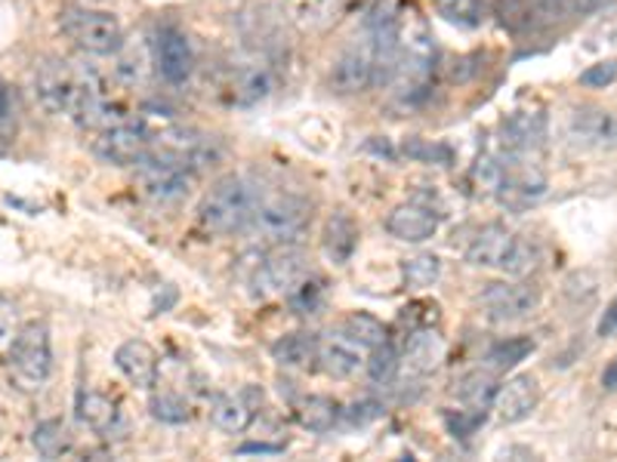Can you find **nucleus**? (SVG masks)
<instances>
[{
    "label": "nucleus",
    "mask_w": 617,
    "mask_h": 462,
    "mask_svg": "<svg viewBox=\"0 0 617 462\" xmlns=\"http://www.w3.org/2000/svg\"><path fill=\"white\" fill-rule=\"evenodd\" d=\"M340 416H344V410L328 394H309V398H302L300 408H297V420H300L302 429L318 432V435L330 432L340 422Z\"/></svg>",
    "instance_id": "obj_26"
},
{
    "label": "nucleus",
    "mask_w": 617,
    "mask_h": 462,
    "mask_svg": "<svg viewBox=\"0 0 617 462\" xmlns=\"http://www.w3.org/2000/svg\"><path fill=\"white\" fill-rule=\"evenodd\" d=\"M10 380L19 392H41L53 373V345L47 324H28L10 345Z\"/></svg>",
    "instance_id": "obj_4"
},
{
    "label": "nucleus",
    "mask_w": 617,
    "mask_h": 462,
    "mask_svg": "<svg viewBox=\"0 0 617 462\" xmlns=\"http://www.w3.org/2000/svg\"><path fill=\"white\" fill-rule=\"evenodd\" d=\"M309 219H312L309 204L300 198H272V201H260L245 231L257 244H293L309 229Z\"/></svg>",
    "instance_id": "obj_5"
},
{
    "label": "nucleus",
    "mask_w": 617,
    "mask_h": 462,
    "mask_svg": "<svg viewBox=\"0 0 617 462\" xmlns=\"http://www.w3.org/2000/svg\"><path fill=\"white\" fill-rule=\"evenodd\" d=\"M78 90H81V69H74L66 59H43L34 69V93L43 111L50 114H71Z\"/></svg>",
    "instance_id": "obj_9"
},
{
    "label": "nucleus",
    "mask_w": 617,
    "mask_h": 462,
    "mask_svg": "<svg viewBox=\"0 0 617 462\" xmlns=\"http://www.w3.org/2000/svg\"><path fill=\"white\" fill-rule=\"evenodd\" d=\"M441 358H445V340L432 327H417V330H411V340L405 342V354H401L398 370L411 380H424L429 373H436Z\"/></svg>",
    "instance_id": "obj_17"
},
{
    "label": "nucleus",
    "mask_w": 617,
    "mask_h": 462,
    "mask_svg": "<svg viewBox=\"0 0 617 462\" xmlns=\"http://www.w3.org/2000/svg\"><path fill=\"white\" fill-rule=\"evenodd\" d=\"M257 207H260V194L247 179L226 177L207 191V198L198 207V222L210 234H232V231H245Z\"/></svg>",
    "instance_id": "obj_3"
},
{
    "label": "nucleus",
    "mask_w": 617,
    "mask_h": 462,
    "mask_svg": "<svg viewBox=\"0 0 617 462\" xmlns=\"http://www.w3.org/2000/svg\"><path fill=\"white\" fill-rule=\"evenodd\" d=\"M118 78L123 83H139L146 78V71H149V56L146 50H130V53L121 56V62H118Z\"/></svg>",
    "instance_id": "obj_40"
},
{
    "label": "nucleus",
    "mask_w": 617,
    "mask_h": 462,
    "mask_svg": "<svg viewBox=\"0 0 617 462\" xmlns=\"http://www.w3.org/2000/svg\"><path fill=\"white\" fill-rule=\"evenodd\" d=\"M93 151H97L99 161L115 163V167H133L151 154V139L139 123H115L99 133Z\"/></svg>",
    "instance_id": "obj_11"
},
{
    "label": "nucleus",
    "mask_w": 617,
    "mask_h": 462,
    "mask_svg": "<svg viewBox=\"0 0 617 462\" xmlns=\"http://www.w3.org/2000/svg\"><path fill=\"white\" fill-rule=\"evenodd\" d=\"M346 416H349L352 425H365L368 420H377V416H380V404L361 401V404H352V410H346Z\"/></svg>",
    "instance_id": "obj_45"
},
{
    "label": "nucleus",
    "mask_w": 617,
    "mask_h": 462,
    "mask_svg": "<svg viewBox=\"0 0 617 462\" xmlns=\"http://www.w3.org/2000/svg\"><path fill=\"white\" fill-rule=\"evenodd\" d=\"M436 71V43L429 38V31L420 19L401 22L398 19V66L392 83L398 87V96L405 102H420L429 93Z\"/></svg>",
    "instance_id": "obj_1"
},
{
    "label": "nucleus",
    "mask_w": 617,
    "mask_h": 462,
    "mask_svg": "<svg viewBox=\"0 0 617 462\" xmlns=\"http://www.w3.org/2000/svg\"><path fill=\"white\" fill-rule=\"evenodd\" d=\"M149 410L155 420L170 422V425H179V422L189 420V404L173 392H155L149 401Z\"/></svg>",
    "instance_id": "obj_37"
},
{
    "label": "nucleus",
    "mask_w": 617,
    "mask_h": 462,
    "mask_svg": "<svg viewBox=\"0 0 617 462\" xmlns=\"http://www.w3.org/2000/svg\"><path fill=\"white\" fill-rule=\"evenodd\" d=\"M436 13L457 28H479L485 22V0H432Z\"/></svg>",
    "instance_id": "obj_32"
},
{
    "label": "nucleus",
    "mask_w": 617,
    "mask_h": 462,
    "mask_svg": "<svg viewBox=\"0 0 617 462\" xmlns=\"http://www.w3.org/2000/svg\"><path fill=\"white\" fill-rule=\"evenodd\" d=\"M439 225L441 213H436L429 204H420V201L398 204L386 219V231L405 244H424L429 238H436Z\"/></svg>",
    "instance_id": "obj_15"
},
{
    "label": "nucleus",
    "mask_w": 617,
    "mask_h": 462,
    "mask_svg": "<svg viewBox=\"0 0 617 462\" xmlns=\"http://www.w3.org/2000/svg\"><path fill=\"white\" fill-rule=\"evenodd\" d=\"M358 345H352L349 340H334L328 345H318V364L321 370L334 376V380H344L349 373H356V368L361 364V358L356 352Z\"/></svg>",
    "instance_id": "obj_29"
},
{
    "label": "nucleus",
    "mask_w": 617,
    "mask_h": 462,
    "mask_svg": "<svg viewBox=\"0 0 617 462\" xmlns=\"http://www.w3.org/2000/svg\"><path fill=\"white\" fill-rule=\"evenodd\" d=\"M62 34L81 47L83 53L111 56L123 47V28L111 13H99L90 7H74L59 16Z\"/></svg>",
    "instance_id": "obj_6"
},
{
    "label": "nucleus",
    "mask_w": 617,
    "mask_h": 462,
    "mask_svg": "<svg viewBox=\"0 0 617 462\" xmlns=\"http://www.w3.org/2000/svg\"><path fill=\"white\" fill-rule=\"evenodd\" d=\"M401 154L405 158H411V161H420V163H441V167H448L454 161V151L451 145H445V142H432V139H408L405 145H401Z\"/></svg>",
    "instance_id": "obj_35"
},
{
    "label": "nucleus",
    "mask_w": 617,
    "mask_h": 462,
    "mask_svg": "<svg viewBox=\"0 0 617 462\" xmlns=\"http://www.w3.org/2000/svg\"><path fill=\"white\" fill-rule=\"evenodd\" d=\"M398 364H401V358H398V352L389 345V342H384V345H377V349H370V361H368V376L374 382H380V385H386V382H392L398 376Z\"/></svg>",
    "instance_id": "obj_36"
},
{
    "label": "nucleus",
    "mask_w": 617,
    "mask_h": 462,
    "mask_svg": "<svg viewBox=\"0 0 617 462\" xmlns=\"http://www.w3.org/2000/svg\"><path fill=\"white\" fill-rule=\"evenodd\" d=\"M386 337H389L386 327L374 314L356 312L344 321V340H349L358 349H377V345H384Z\"/></svg>",
    "instance_id": "obj_31"
},
{
    "label": "nucleus",
    "mask_w": 617,
    "mask_h": 462,
    "mask_svg": "<svg viewBox=\"0 0 617 462\" xmlns=\"http://www.w3.org/2000/svg\"><path fill=\"white\" fill-rule=\"evenodd\" d=\"M467 262L476 269H497L512 278H525L537 269L540 250L504 225H485L469 244Z\"/></svg>",
    "instance_id": "obj_2"
},
{
    "label": "nucleus",
    "mask_w": 617,
    "mask_h": 462,
    "mask_svg": "<svg viewBox=\"0 0 617 462\" xmlns=\"http://www.w3.org/2000/svg\"><path fill=\"white\" fill-rule=\"evenodd\" d=\"M115 364L121 370L130 385L137 389H155L158 385V354L149 342L142 340H127L118 345L115 352Z\"/></svg>",
    "instance_id": "obj_20"
},
{
    "label": "nucleus",
    "mask_w": 617,
    "mask_h": 462,
    "mask_svg": "<svg viewBox=\"0 0 617 462\" xmlns=\"http://www.w3.org/2000/svg\"><path fill=\"white\" fill-rule=\"evenodd\" d=\"M155 62L158 71L165 74V81L186 83L192 74V47L186 41V34H179L177 28H161L158 41H155Z\"/></svg>",
    "instance_id": "obj_19"
},
{
    "label": "nucleus",
    "mask_w": 617,
    "mask_h": 462,
    "mask_svg": "<svg viewBox=\"0 0 617 462\" xmlns=\"http://www.w3.org/2000/svg\"><path fill=\"white\" fill-rule=\"evenodd\" d=\"M405 284L414 287V290H426V287H432L436 281L441 278V259L432 257V253H420V257H414L405 262Z\"/></svg>",
    "instance_id": "obj_34"
},
{
    "label": "nucleus",
    "mask_w": 617,
    "mask_h": 462,
    "mask_svg": "<svg viewBox=\"0 0 617 462\" xmlns=\"http://www.w3.org/2000/svg\"><path fill=\"white\" fill-rule=\"evenodd\" d=\"M16 337H19V312L13 302L0 297V352H10Z\"/></svg>",
    "instance_id": "obj_41"
},
{
    "label": "nucleus",
    "mask_w": 617,
    "mask_h": 462,
    "mask_svg": "<svg viewBox=\"0 0 617 462\" xmlns=\"http://www.w3.org/2000/svg\"><path fill=\"white\" fill-rule=\"evenodd\" d=\"M617 333V297L608 302V309L599 318V337H615Z\"/></svg>",
    "instance_id": "obj_46"
},
{
    "label": "nucleus",
    "mask_w": 617,
    "mask_h": 462,
    "mask_svg": "<svg viewBox=\"0 0 617 462\" xmlns=\"http://www.w3.org/2000/svg\"><path fill=\"white\" fill-rule=\"evenodd\" d=\"M481 305H485V312H488L491 321L512 324V321L528 318L540 305V290L535 284H521V281H512V284L500 281V284L485 287Z\"/></svg>",
    "instance_id": "obj_12"
},
{
    "label": "nucleus",
    "mask_w": 617,
    "mask_h": 462,
    "mask_svg": "<svg viewBox=\"0 0 617 462\" xmlns=\"http://www.w3.org/2000/svg\"><path fill=\"white\" fill-rule=\"evenodd\" d=\"M457 398L464 410H476V413H488V408L497 398V382H494L491 373H481V370H472L464 380L457 382Z\"/></svg>",
    "instance_id": "obj_27"
},
{
    "label": "nucleus",
    "mask_w": 617,
    "mask_h": 462,
    "mask_svg": "<svg viewBox=\"0 0 617 462\" xmlns=\"http://www.w3.org/2000/svg\"><path fill=\"white\" fill-rule=\"evenodd\" d=\"M544 137H547V121L540 114H528V111H519L512 114L507 123H504V151L507 154H516V158H528L531 151H537L544 145Z\"/></svg>",
    "instance_id": "obj_21"
},
{
    "label": "nucleus",
    "mask_w": 617,
    "mask_h": 462,
    "mask_svg": "<svg viewBox=\"0 0 617 462\" xmlns=\"http://www.w3.org/2000/svg\"><path fill=\"white\" fill-rule=\"evenodd\" d=\"M374 74H377V62H374V47L365 38L356 47H349L330 69V90L340 96L365 93L374 87Z\"/></svg>",
    "instance_id": "obj_13"
},
{
    "label": "nucleus",
    "mask_w": 617,
    "mask_h": 462,
    "mask_svg": "<svg viewBox=\"0 0 617 462\" xmlns=\"http://www.w3.org/2000/svg\"><path fill=\"white\" fill-rule=\"evenodd\" d=\"M285 10L290 22L302 31H321L344 10V0H285Z\"/></svg>",
    "instance_id": "obj_23"
},
{
    "label": "nucleus",
    "mask_w": 617,
    "mask_h": 462,
    "mask_svg": "<svg viewBox=\"0 0 617 462\" xmlns=\"http://www.w3.org/2000/svg\"><path fill=\"white\" fill-rule=\"evenodd\" d=\"M568 137L584 149H615L617 145V114L599 106L575 109L568 121Z\"/></svg>",
    "instance_id": "obj_14"
},
{
    "label": "nucleus",
    "mask_w": 617,
    "mask_h": 462,
    "mask_svg": "<svg viewBox=\"0 0 617 462\" xmlns=\"http://www.w3.org/2000/svg\"><path fill=\"white\" fill-rule=\"evenodd\" d=\"M257 404H262V392L247 385L238 394H217L210 404V422L226 435H241L257 416Z\"/></svg>",
    "instance_id": "obj_16"
},
{
    "label": "nucleus",
    "mask_w": 617,
    "mask_h": 462,
    "mask_svg": "<svg viewBox=\"0 0 617 462\" xmlns=\"http://www.w3.org/2000/svg\"><path fill=\"white\" fill-rule=\"evenodd\" d=\"M16 133V96L7 83L0 81V139H10Z\"/></svg>",
    "instance_id": "obj_43"
},
{
    "label": "nucleus",
    "mask_w": 617,
    "mask_h": 462,
    "mask_svg": "<svg viewBox=\"0 0 617 462\" xmlns=\"http://www.w3.org/2000/svg\"><path fill=\"white\" fill-rule=\"evenodd\" d=\"M281 444H245L241 453H281Z\"/></svg>",
    "instance_id": "obj_49"
},
{
    "label": "nucleus",
    "mask_w": 617,
    "mask_h": 462,
    "mask_svg": "<svg viewBox=\"0 0 617 462\" xmlns=\"http://www.w3.org/2000/svg\"><path fill=\"white\" fill-rule=\"evenodd\" d=\"M535 352V340L528 337H516V340H500L494 342L488 352V368L491 370H512L519 361H525L528 354Z\"/></svg>",
    "instance_id": "obj_33"
},
{
    "label": "nucleus",
    "mask_w": 617,
    "mask_h": 462,
    "mask_svg": "<svg viewBox=\"0 0 617 462\" xmlns=\"http://www.w3.org/2000/svg\"><path fill=\"white\" fill-rule=\"evenodd\" d=\"M377 3H380V0H344V7H358V10H365V13H370Z\"/></svg>",
    "instance_id": "obj_50"
},
{
    "label": "nucleus",
    "mask_w": 617,
    "mask_h": 462,
    "mask_svg": "<svg viewBox=\"0 0 617 462\" xmlns=\"http://www.w3.org/2000/svg\"><path fill=\"white\" fill-rule=\"evenodd\" d=\"M81 7H97V3H106V0H78Z\"/></svg>",
    "instance_id": "obj_51"
},
{
    "label": "nucleus",
    "mask_w": 617,
    "mask_h": 462,
    "mask_svg": "<svg viewBox=\"0 0 617 462\" xmlns=\"http://www.w3.org/2000/svg\"><path fill=\"white\" fill-rule=\"evenodd\" d=\"M272 71L266 69V66H257V62L235 71L232 83H229L232 99L235 102H241V106H253V102L266 99V96L272 93Z\"/></svg>",
    "instance_id": "obj_24"
},
{
    "label": "nucleus",
    "mask_w": 617,
    "mask_h": 462,
    "mask_svg": "<svg viewBox=\"0 0 617 462\" xmlns=\"http://www.w3.org/2000/svg\"><path fill=\"white\" fill-rule=\"evenodd\" d=\"M617 81V59H605V62H596L590 69L580 74V83L584 87H593V90H605Z\"/></svg>",
    "instance_id": "obj_42"
},
{
    "label": "nucleus",
    "mask_w": 617,
    "mask_h": 462,
    "mask_svg": "<svg viewBox=\"0 0 617 462\" xmlns=\"http://www.w3.org/2000/svg\"><path fill=\"white\" fill-rule=\"evenodd\" d=\"M565 10H571V13H593V10H603L608 7L611 0H559Z\"/></svg>",
    "instance_id": "obj_47"
},
{
    "label": "nucleus",
    "mask_w": 617,
    "mask_h": 462,
    "mask_svg": "<svg viewBox=\"0 0 617 462\" xmlns=\"http://www.w3.org/2000/svg\"><path fill=\"white\" fill-rule=\"evenodd\" d=\"M547 198V177L540 173V167L528 163V158L507 154L504 158V179L497 189V201L509 210H531Z\"/></svg>",
    "instance_id": "obj_10"
},
{
    "label": "nucleus",
    "mask_w": 617,
    "mask_h": 462,
    "mask_svg": "<svg viewBox=\"0 0 617 462\" xmlns=\"http://www.w3.org/2000/svg\"><path fill=\"white\" fill-rule=\"evenodd\" d=\"M537 401H540V389H537V380L531 373H521V376H512V380L497 389V398H494V410L500 422L507 425H516V422L528 420L537 410Z\"/></svg>",
    "instance_id": "obj_18"
},
{
    "label": "nucleus",
    "mask_w": 617,
    "mask_h": 462,
    "mask_svg": "<svg viewBox=\"0 0 617 462\" xmlns=\"http://www.w3.org/2000/svg\"><path fill=\"white\" fill-rule=\"evenodd\" d=\"M318 345L321 342L312 333H288L272 345V358L281 368H312L318 361Z\"/></svg>",
    "instance_id": "obj_25"
},
{
    "label": "nucleus",
    "mask_w": 617,
    "mask_h": 462,
    "mask_svg": "<svg viewBox=\"0 0 617 462\" xmlns=\"http://www.w3.org/2000/svg\"><path fill=\"white\" fill-rule=\"evenodd\" d=\"M469 179H472V185H476L479 191H491V194H497L500 179H504V161H497V158H491V154H481L479 161H476V167H472Z\"/></svg>",
    "instance_id": "obj_39"
},
{
    "label": "nucleus",
    "mask_w": 617,
    "mask_h": 462,
    "mask_svg": "<svg viewBox=\"0 0 617 462\" xmlns=\"http://www.w3.org/2000/svg\"><path fill=\"white\" fill-rule=\"evenodd\" d=\"M358 247V225L356 219L346 210H337L325 225V253L334 265H346Z\"/></svg>",
    "instance_id": "obj_22"
},
{
    "label": "nucleus",
    "mask_w": 617,
    "mask_h": 462,
    "mask_svg": "<svg viewBox=\"0 0 617 462\" xmlns=\"http://www.w3.org/2000/svg\"><path fill=\"white\" fill-rule=\"evenodd\" d=\"M288 300L293 305V312L312 314L325 300V281L321 278H302L300 284L288 293Z\"/></svg>",
    "instance_id": "obj_38"
},
{
    "label": "nucleus",
    "mask_w": 617,
    "mask_h": 462,
    "mask_svg": "<svg viewBox=\"0 0 617 462\" xmlns=\"http://www.w3.org/2000/svg\"><path fill=\"white\" fill-rule=\"evenodd\" d=\"M74 410H78V420H81L87 429H93V432H109L111 425H115V420H118L115 401L99 392H87V389L78 394V408Z\"/></svg>",
    "instance_id": "obj_28"
},
{
    "label": "nucleus",
    "mask_w": 617,
    "mask_h": 462,
    "mask_svg": "<svg viewBox=\"0 0 617 462\" xmlns=\"http://www.w3.org/2000/svg\"><path fill=\"white\" fill-rule=\"evenodd\" d=\"M139 189L149 198L151 204H182L195 189V177L189 167L182 163L165 161V158H155L149 154L142 161V170H139Z\"/></svg>",
    "instance_id": "obj_8"
},
{
    "label": "nucleus",
    "mask_w": 617,
    "mask_h": 462,
    "mask_svg": "<svg viewBox=\"0 0 617 462\" xmlns=\"http://www.w3.org/2000/svg\"><path fill=\"white\" fill-rule=\"evenodd\" d=\"M485 416H488V413H476V410H457V416L448 413L445 420H448V425H451L454 435L469 438L472 432H476V429H479L481 422H485Z\"/></svg>",
    "instance_id": "obj_44"
},
{
    "label": "nucleus",
    "mask_w": 617,
    "mask_h": 462,
    "mask_svg": "<svg viewBox=\"0 0 617 462\" xmlns=\"http://www.w3.org/2000/svg\"><path fill=\"white\" fill-rule=\"evenodd\" d=\"M603 389L605 392H617V358L608 361V368L603 370Z\"/></svg>",
    "instance_id": "obj_48"
},
{
    "label": "nucleus",
    "mask_w": 617,
    "mask_h": 462,
    "mask_svg": "<svg viewBox=\"0 0 617 462\" xmlns=\"http://www.w3.org/2000/svg\"><path fill=\"white\" fill-rule=\"evenodd\" d=\"M31 444L41 453L43 460H59L62 453L71 450V432L69 425L62 420H43L38 422L34 435H31Z\"/></svg>",
    "instance_id": "obj_30"
},
{
    "label": "nucleus",
    "mask_w": 617,
    "mask_h": 462,
    "mask_svg": "<svg viewBox=\"0 0 617 462\" xmlns=\"http://www.w3.org/2000/svg\"><path fill=\"white\" fill-rule=\"evenodd\" d=\"M309 274V257L300 247L278 244L260 257L257 269L250 274V284L257 287L260 297H272V293H290Z\"/></svg>",
    "instance_id": "obj_7"
}]
</instances>
